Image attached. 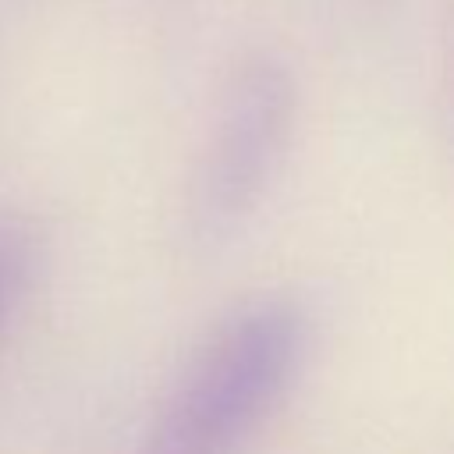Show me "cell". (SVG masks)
Here are the masks:
<instances>
[{"instance_id":"1","label":"cell","mask_w":454,"mask_h":454,"mask_svg":"<svg viewBox=\"0 0 454 454\" xmlns=\"http://www.w3.org/2000/svg\"><path fill=\"white\" fill-rule=\"evenodd\" d=\"M305 309L262 294L231 309L188 355L135 454H248L301 376Z\"/></svg>"},{"instance_id":"2","label":"cell","mask_w":454,"mask_h":454,"mask_svg":"<svg viewBox=\"0 0 454 454\" xmlns=\"http://www.w3.org/2000/svg\"><path fill=\"white\" fill-rule=\"evenodd\" d=\"M298 121V82L277 53H248L227 74L184 192L195 252L231 245L270 195Z\"/></svg>"},{"instance_id":"3","label":"cell","mask_w":454,"mask_h":454,"mask_svg":"<svg viewBox=\"0 0 454 454\" xmlns=\"http://www.w3.org/2000/svg\"><path fill=\"white\" fill-rule=\"evenodd\" d=\"M39 266L35 234L14 220H0V337L25 305Z\"/></svg>"}]
</instances>
